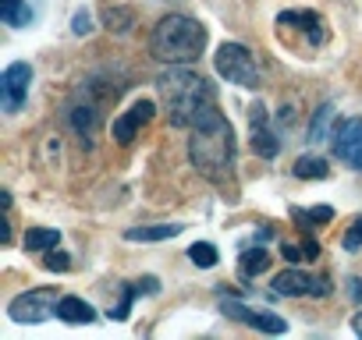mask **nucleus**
<instances>
[{"label": "nucleus", "mask_w": 362, "mask_h": 340, "mask_svg": "<svg viewBox=\"0 0 362 340\" xmlns=\"http://www.w3.org/2000/svg\"><path fill=\"white\" fill-rule=\"evenodd\" d=\"M221 312H224L228 319H238V322L259 329V333H284V329H288V322H284L281 315H274V312H267V308H249V305H242V301H235V298L221 301Z\"/></svg>", "instance_id": "obj_10"}, {"label": "nucleus", "mask_w": 362, "mask_h": 340, "mask_svg": "<svg viewBox=\"0 0 362 340\" xmlns=\"http://www.w3.org/2000/svg\"><path fill=\"white\" fill-rule=\"evenodd\" d=\"M43 266H47L50 273H64L71 262H68V255H64V252H54V248H50V255L43 259Z\"/></svg>", "instance_id": "obj_26"}, {"label": "nucleus", "mask_w": 362, "mask_h": 340, "mask_svg": "<svg viewBox=\"0 0 362 340\" xmlns=\"http://www.w3.org/2000/svg\"><path fill=\"white\" fill-rule=\"evenodd\" d=\"M189 259H192L199 269H214V266H217V248H214L210 241H196V245L189 248Z\"/></svg>", "instance_id": "obj_22"}, {"label": "nucleus", "mask_w": 362, "mask_h": 340, "mask_svg": "<svg viewBox=\"0 0 362 340\" xmlns=\"http://www.w3.org/2000/svg\"><path fill=\"white\" fill-rule=\"evenodd\" d=\"M267 266H270V255H267V248H249V252L242 255V262H238V273L249 280V277H259V273H267Z\"/></svg>", "instance_id": "obj_19"}, {"label": "nucleus", "mask_w": 362, "mask_h": 340, "mask_svg": "<svg viewBox=\"0 0 362 340\" xmlns=\"http://www.w3.org/2000/svg\"><path fill=\"white\" fill-rule=\"evenodd\" d=\"M0 18H4V25H11V29H22L36 15H33V8L25 4V0H0Z\"/></svg>", "instance_id": "obj_17"}, {"label": "nucleus", "mask_w": 362, "mask_h": 340, "mask_svg": "<svg viewBox=\"0 0 362 340\" xmlns=\"http://www.w3.org/2000/svg\"><path fill=\"white\" fill-rule=\"evenodd\" d=\"M29 85H33V68L25 61H15L0 75V99H4V114H18L22 103L29 99Z\"/></svg>", "instance_id": "obj_6"}, {"label": "nucleus", "mask_w": 362, "mask_h": 340, "mask_svg": "<svg viewBox=\"0 0 362 340\" xmlns=\"http://www.w3.org/2000/svg\"><path fill=\"white\" fill-rule=\"evenodd\" d=\"M327 174H330L327 159H320V156H298L295 159V178H302V181H323Z\"/></svg>", "instance_id": "obj_18"}, {"label": "nucleus", "mask_w": 362, "mask_h": 340, "mask_svg": "<svg viewBox=\"0 0 362 340\" xmlns=\"http://www.w3.org/2000/svg\"><path fill=\"white\" fill-rule=\"evenodd\" d=\"M156 291H160V280H156V277H142V280H135L132 287H124V298H121V305H117V308H110V319L124 322V319H128V308H132V301H135L139 294H156Z\"/></svg>", "instance_id": "obj_13"}, {"label": "nucleus", "mask_w": 362, "mask_h": 340, "mask_svg": "<svg viewBox=\"0 0 362 340\" xmlns=\"http://www.w3.org/2000/svg\"><path fill=\"white\" fill-rule=\"evenodd\" d=\"M274 291L284 294V298H313V294L320 298V294H330V280L327 277H313V273L291 266V269L274 277Z\"/></svg>", "instance_id": "obj_7"}, {"label": "nucleus", "mask_w": 362, "mask_h": 340, "mask_svg": "<svg viewBox=\"0 0 362 340\" xmlns=\"http://www.w3.org/2000/svg\"><path fill=\"white\" fill-rule=\"evenodd\" d=\"M214 64H217V75L228 78L231 85H242V89H256L259 85V61L242 43H224L217 50Z\"/></svg>", "instance_id": "obj_4"}, {"label": "nucleus", "mask_w": 362, "mask_h": 340, "mask_svg": "<svg viewBox=\"0 0 362 340\" xmlns=\"http://www.w3.org/2000/svg\"><path fill=\"white\" fill-rule=\"evenodd\" d=\"M57 245H61V231L57 227H29V234H25V252H33V255L50 252Z\"/></svg>", "instance_id": "obj_16"}, {"label": "nucleus", "mask_w": 362, "mask_h": 340, "mask_svg": "<svg viewBox=\"0 0 362 340\" xmlns=\"http://www.w3.org/2000/svg\"><path fill=\"white\" fill-rule=\"evenodd\" d=\"M351 329H355V333H358V336H362V312H358V315H355V319H351Z\"/></svg>", "instance_id": "obj_29"}, {"label": "nucleus", "mask_w": 362, "mask_h": 340, "mask_svg": "<svg viewBox=\"0 0 362 340\" xmlns=\"http://www.w3.org/2000/svg\"><path fill=\"white\" fill-rule=\"evenodd\" d=\"M249 142H252V152L263 156V159H274V156L281 152V138H277V131L270 128V114H267L263 103H256V107L249 110Z\"/></svg>", "instance_id": "obj_9"}, {"label": "nucleus", "mask_w": 362, "mask_h": 340, "mask_svg": "<svg viewBox=\"0 0 362 340\" xmlns=\"http://www.w3.org/2000/svg\"><path fill=\"white\" fill-rule=\"evenodd\" d=\"M103 22H107L110 32H128V29L135 25V15H132V11H107Z\"/></svg>", "instance_id": "obj_24"}, {"label": "nucleus", "mask_w": 362, "mask_h": 340, "mask_svg": "<svg viewBox=\"0 0 362 340\" xmlns=\"http://www.w3.org/2000/svg\"><path fill=\"white\" fill-rule=\"evenodd\" d=\"M57 319H64V322H71V326H86V322L96 319V312H93L89 301L68 294V298H61V305H57Z\"/></svg>", "instance_id": "obj_14"}, {"label": "nucleus", "mask_w": 362, "mask_h": 340, "mask_svg": "<svg viewBox=\"0 0 362 340\" xmlns=\"http://www.w3.org/2000/svg\"><path fill=\"white\" fill-rule=\"evenodd\" d=\"M71 32H75V36H86V32H93V18H89L86 11H78V15L71 18Z\"/></svg>", "instance_id": "obj_27"}, {"label": "nucleus", "mask_w": 362, "mask_h": 340, "mask_svg": "<svg viewBox=\"0 0 362 340\" xmlns=\"http://www.w3.org/2000/svg\"><path fill=\"white\" fill-rule=\"evenodd\" d=\"M156 92L167 107V117L174 128H199L203 121H210L217 110V96L214 85L196 75L189 64H167V71L156 78Z\"/></svg>", "instance_id": "obj_1"}, {"label": "nucleus", "mask_w": 362, "mask_h": 340, "mask_svg": "<svg viewBox=\"0 0 362 340\" xmlns=\"http://www.w3.org/2000/svg\"><path fill=\"white\" fill-rule=\"evenodd\" d=\"M291 217L298 220V224H330L334 220V210L330 206H316V210H291Z\"/></svg>", "instance_id": "obj_23"}, {"label": "nucleus", "mask_w": 362, "mask_h": 340, "mask_svg": "<svg viewBox=\"0 0 362 340\" xmlns=\"http://www.w3.org/2000/svg\"><path fill=\"white\" fill-rule=\"evenodd\" d=\"M68 121H71L75 131L89 142V138L96 135V124H100V107H96L93 99H86V92H82V99H75V103L68 107Z\"/></svg>", "instance_id": "obj_12"}, {"label": "nucleus", "mask_w": 362, "mask_h": 340, "mask_svg": "<svg viewBox=\"0 0 362 340\" xmlns=\"http://www.w3.org/2000/svg\"><path fill=\"white\" fill-rule=\"evenodd\" d=\"M330 121H334V103H323V107L316 110V117H313V124H309V142H320V138L327 135V128H330Z\"/></svg>", "instance_id": "obj_21"}, {"label": "nucleus", "mask_w": 362, "mask_h": 340, "mask_svg": "<svg viewBox=\"0 0 362 340\" xmlns=\"http://www.w3.org/2000/svg\"><path fill=\"white\" fill-rule=\"evenodd\" d=\"M334 156L362 174V117H348L334 128Z\"/></svg>", "instance_id": "obj_8"}, {"label": "nucleus", "mask_w": 362, "mask_h": 340, "mask_svg": "<svg viewBox=\"0 0 362 340\" xmlns=\"http://www.w3.org/2000/svg\"><path fill=\"white\" fill-rule=\"evenodd\" d=\"M206 50V29L203 22L189 15H167L156 22L149 36V54L160 64H196Z\"/></svg>", "instance_id": "obj_3"}, {"label": "nucleus", "mask_w": 362, "mask_h": 340, "mask_svg": "<svg viewBox=\"0 0 362 340\" xmlns=\"http://www.w3.org/2000/svg\"><path fill=\"white\" fill-rule=\"evenodd\" d=\"M181 224H149V227H128L124 231V241H167V238H177Z\"/></svg>", "instance_id": "obj_15"}, {"label": "nucleus", "mask_w": 362, "mask_h": 340, "mask_svg": "<svg viewBox=\"0 0 362 340\" xmlns=\"http://www.w3.org/2000/svg\"><path fill=\"white\" fill-rule=\"evenodd\" d=\"M153 110H156V107H153L149 99H139V103H132V107H128V110H124V114L114 121V142H121V145H132V142H135V131H139V128H142V124L153 117Z\"/></svg>", "instance_id": "obj_11"}, {"label": "nucleus", "mask_w": 362, "mask_h": 340, "mask_svg": "<svg viewBox=\"0 0 362 340\" xmlns=\"http://www.w3.org/2000/svg\"><path fill=\"white\" fill-rule=\"evenodd\" d=\"M281 255L295 266V262H302V259H316V255H320V245H316L313 238H305L302 245H291V241H288V245L281 248Z\"/></svg>", "instance_id": "obj_20"}, {"label": "nucleus", "mask_w": 362, "mask_h": 340, "mask_svg": "<svg viewBox=\"0 0 362 340\" xmlns=\"http://www.w3.org/2000/svg\"><path fill=\"white\" fill-rule=\"evenodd\" d=\"M57 305H61L57 291H54V287H40V291L18 294V298L8 305V312H11L15 322H43V319L57 315Z\"/></svg>", "instance_id": "obj_5"}, {"label": "nucleus", "mask_w": 362, "mask_h": 340, "mask_svg": "<svg viewBox=\"0 0 362 340\" xmlns=\"http://www.w3.org/2000/svg\"><path fill=\"white\" fill-rule=\"evenodd\" d=\"M351 298L362 305V280H351Z\"/></svg>", "instance_id": "obj_28"}, {"label": "nucleus", "mask_w": 362, "mask_h": 340, "mask_svg": "<svg viewBox=\"0 0 362 340\" xmlns=\"http://www.w3.org/2000/svg\"><path fill=\"white\" fill-rule=\"evenodd\" d=\"M344 252H358L362 248V217L358 220H351V227H348V234H344Z\"/></svg>", "instance_id": "obj_25"}, {"label": "nucleus", "mask_w": 362, "mask_h": 340, "mask_svg": "<svg viewBox=\"0 0 362 340\" xmlns=\"http://www.w3.org/2000/svg\"><path fill=\"white\" fill-rule=\"evenodd\" d=\"M189 159L192 166L206 181H224L231 174V163H235V131L224 121V114H214L210 121H203L199 128H192L189 138Z\"/></svg>", "instance_id": "obj_2"}]
</instances>
